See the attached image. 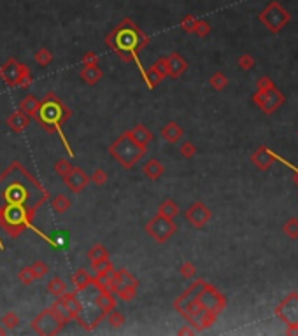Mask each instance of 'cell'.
I'll return each instance as SVG.
<instances>
[{
	"instance_id": "cell-7",
	"label": "cell",
	"mask_w": 298,
	"mask_h": 336,
	"mask_svg": "<svg viewBox=\"0 0 298 336\" xmlns=\"http://www.w3.org/2000/svg\"><path fill=\"white\" fill-rule=\"evenodd\" d=\"M144 229H146V233L151 236L156 243H165L167 240L177 231V224L174 222V219L165 217V215L162 214H156L155 217L146 222Z\"/></svg>"
},
{
	"instance_id": "cell-28",
	"label": "cell",
	"mask_w": 298,
	"mask_h": 336,
	"mask_svg": "<svg viewBox=\"0 0 298 336\" xmlns=\"http://www.w3.org/2000/svg\"><path fill=\"white\" fill-rule=\"evenodd\" d=\"M137 287L139 286H125V287H121V289L116 291V296H118L121 301H132L133 298L137 296Z\"/></svg>"
},
{
	"instance_id": "cell-27",
	"label": "cell",
	"mask_w": 298,
	"mask_h": 336,
	"mask_svg": "<svg viewBox=\"0 0 298 336\" xmlns=\"http://www.w3.org/2000/svg\"><path fill=\"white\" fill-rule=\"evenodd\" d=\"M72 168H74L72 167V163L65 160V158H61V160H58L56 163H54V172H56V175L61 177V179H65V177L70 173Z\"/></svg>"
},
{
	"instance_id": "cell-16",
	"label": "cell",
	"mask_w": 298,
	"mask_h": 336,
	"mask_svg": "<svg viewBox=\"0 0 298 336\" xmlns=\"http://www.w3.org/2000/svg\"><path fill=\"white\" fill-rule=\"evenodd\" d=\"M142 172L149 180H158L160 177L165 173V167H163L162 161H158L156 158H151V160L146 161V165L142 167Z\"/></svg>"
},
{
	"instance_id": "cell-5",
	"label": "cell",
	"mask_w": 298,
	"mask_h": 336,
	"mask_svg": "<svg viewBox=\"0 0 298 336\" xmlns=\"http://www.w3.org/2000/svg\"><path fill=\"white\" fill-rule=\"evenodd\" d=\"M68 322H70V319L51 305V307L44 308L42 312H39V315L33 319L32 329L40 336H54L63 331Z\"/></svg>"
},
{
	"instance_id": "cell-2",
	"label": "cell",
	"mask_w": 298,
	"mask_h": 336,
	"mask_svg": "<svg viewBox=\"0 0 298 336\" xmlns=\"http://www.w3.org/2000/svg\"><path fill=\"white\" fill-rule=\"evenodd\" d=\"M149 44V37L140 26H137L130 18H125L105 35V46L118 54L125 63H135L140 70V75H144L146 68L142 67L139 60V53Z\"/></svg>"
},
{
	"instance_id": "cell-12",
	"label": "cell",
	"mask_w": 298,
	"mask_h": 336,
	"mask_svg": "<svg viewBox=\"0 0 298 336\" xmlns=\"http://www.w3.org/2000/svg\"><path fill=\"white\" fill-rule=\"evenodd\" d=\"M5 125H7L14 133H23L26 126L30 125V118L21 111V109H18V111L11 112V114L7 116V119H5Z\"/></svg>"
},
{
	"instance_id": "cell-38",
	"label": "cell",
	"mask_w": 298,
	"mask_h": 336,
	"mask_svg": "<svg viewBox=\"0 0 298 336\" xmlns=\"http://www.w3.org/2000/svg\"><path fill=\"white\" fill-rule=\"evenodd\" d=\"M181 154H183V156H186V158H191L195 154V146H193V144H190V142H184L183 146H181Z\"/></svg>"
},
{
	"instance_id": "cell-36",
	"label": "cell",
	"mask_w": 298,
	"mask_h": 336,
	"mask_svg": "<svg viewBox=\"0 0 298 336\" xmlns=\"http://www.w3.org/2000/svg\"><path fill=\"white\" fill-rule=\"evenodd\" d=\"M181 275H183L184 279H191V277L195 275V266L191 265V263H184V265L181 266Z\"/></svg>"
},
{
	"instance_id": "cell-13",
	"label": "cell",
	"mask_w": 298,
	"mask_h": 336,
	"mask_svg": "<svg viewBox=\"0 0 298 336\" xmlns=\"http://www.w3.org/2000/svg\"><path fill=\"white\" fill-rule=\"evenodd\" d=\"M186 219L195 226V228H200V226H204L205 222H207L209 210L202 203H195V205H191V207L188 208Z\"/></svg>"
},
{
	"instance_id": "cell-40",
	"label": "cell",
	"mask_w": 298,
	"mask_h": 336,
	"mask_svg": "<svg viewBox=\"0 0 298 336\" xmlns=\"http://www.w3.org/2000/svg\"><path fill=\"white\" fill-rule=\"evenodd\" d=\"M188 333H191V329H188V328L179 329V335H188Z\"/></svg>"
},
{
	"instance_id": "cell-11",
	"label": "cell",
	"mask_w": 298,
	"mask_h": 336,
	"mask_svg": "<svg viewBox=\"0 0 298 336\" xmlns=\"http://www.w3.org/2000/svg\"><path fill=\"white\" fill-rule=\"evenodd\" d=\"M167 60V75L170 79H177L186 72L188 63L179 53H170L169 56H165Z\"/></svg>"
},
{
	"instance_id": "cell-32",
	"label": "cell",
	"mask_w": 298,
	"mask_h": 336,
	"mask_svg": "<svg viewBox=\"0 0 298 336\" xmlns=\"http://www.w3.org/2000/svg\"><path fill=\"white\" fill-rule=\"evenodd\" d=\"M107 180H109V175H107V172L105 170H102V168H97L93 173H91V177H90V182H93L95 186H105L107 184Z\"/></svg>"
},
{
	"instance_id": "cell-3",
	"label": "cell",
	"mask_w": 298,
	"mask_h": 336,
	"mask_svg": "<svg viewBox=\"0 0 298 336\" xmlns=\"http://www.w3.org/2000/svg\"><path fill=\"white\" fill-rule=\"evenodd\" d=\"M70 116H72V111L63 104V100H61L56 93L49 91V93L44 95V98L40 100L37 114L33 119H37V123L42 126L46 133H58V137H60L61 144H63L68 156L74 158L76 156L74 149L70 147V144H68L67 137H65L63 133V125L67 119H70Z\"/></svg>"
},
{
	"instance_id": "cell-34",
	"label": "cell",
	"mask_w": 298,
	"mask_h": 336,
	"mask_svg": "<svg viewBox=\"0 0 298 336\" xmlns=\"http://www.w3.org/2000/svg\"><path fill=\"white\" fill-rule=\"evenodd\" d=\"M98 54L95 53V51H86V53L83 54V58H81V61H83V65H97L98 63Z\"/></svg>"
},
{
	"instance_id": "cell-29",
	"label": "cell",
	"mask_w": 298,
	"mask_h": 336,
	"mask_svg": "<svg viewBox=\"0 0 298 336\" xmlns=\"http://www.w3.org/2000/svg\"><path fill=\"white\" fill-rule=\"evenodd\" d=\"M30 270H32V275L35 277V280H39V279H44V275H47L49 266L44 261H33L32 265H30Z\"/></svg>"
},
{
	"instance_id": "cell-24",
	"label": "cell",
	"mask_w": 298,
	"mask_h": 336,
	"mask_svg": "<svg viewBox=\"0 0 298 336\" xmlns=\"http://www.w3.org/2000/svg\"><path fill=\"white\" fill-rule=\"evenodd\" d=\"M65 291H67V282H63L60 277H53V279L47 282V293H49L51 296L58 298L61 296Z\"/></svg>"
},
{
	"instance_id": "cell-41",
	"label": "cell",
	"mask_w": 298,
	"mask_h": 336,
	"mask_svg": "<svg viewBox=\"0 0 298 336\" xmlns=\"http://www.w3.org/2000/svg\"><path fill=\"white\" fill-rule=\"evenodd\" d=\"M0 250H2V252L5 250V245H4V242H2V238H0Z\"/></svg>"
},
{
	"instance_id": "cell-33",
	"label": "cell",
	"mask_w": 298,
	"mask_h": 336,
	"mask_svg": "<svg viewBox=\"0 0 298 336\" xmlns=\"http://www.w3.org/2000/svg\"><path fill=\"white\" fill-rule=\"evenodd\" d=\"M18 279H19V282H21L23 286H30V284L35 280V277L32 275V270H30V266H23V268L18 272Z\"/></svg>"
},
{
	"instance_id": "cell-8",
	"label": "cell",
	"mask_w": 298,
	"mask_h": 336,
	"mask_svg": "<svg viewBox=\"0 0 298 336\" xmlns=\"http://www.w3.org/2000/svg\"><path fill=\"white\" fill-rule=\"evenodd\" d=\"M167 77V60L165 56L160 58L156 63H153L149 68H146L144 70V82H146V86L149 88V90H155L156 86H158L160 82L163 81V79Z\"/></svg>"
},
{
	"instance_id": "cell-1",
	"label": "cell",
	"mask_w": 298,
	"mask_h": 336,
	"mask_svg": "<svg viewBox=\"0 0 298 336\" xmlns=\"http://www.w3.org/2000/svg\"><path fill=\"white\" fill-rule=\"evenodd\" d=\"M49 198V191L37 177L19 161H12L0 173V229L11 238H18L25 229H32L44 242L58 247L56 242L33 226L37 212Z\"/></svg>"
},
{
	"instance_id": "cell-39",
	"label": "cell",
	"mask_w": 298,
	"mask_h": 336,
	"mask_svg": "<svg viewBox=\"0 0 298 336\" xmlns=\"http://www.w3.org/2000/svg\"><path fill=\"white\" fill-rule=\"evenodd\" d=\"M211 82L214 84V88H218V90H219V88H223V79H221V75H216L214 79H211Z\"/></svg>"
},
{
	"instance_id": "cell-18",
	"label": "cell",
	"mask_w": 298,
	"mask_h": 336,
	"mask_svg": "<svg viewBox=\"0 0 298 336\" xmlns=\"http://www.w3.org/2000/svg\"><path fill=\"white\" fill-rule=\"evenodd\" d=\"M88 259H90V263H91V270H95L100 263H104L109 259V250L105 249L102 243H95V245L88 250Z\"/></svg>"
},
{
	"instance_id": "cell-10",
	"label": "cell",
	"mask_w": 298,
	"mask_h": 336,
	"mask_svg": "<svg viewBox=\"0 0 298 336\" xmlns=\"http://www.w3.org/2000/svg\"><path fill=\"white\" fill-rule=\"evenodd\" d=\"M19 65H21V61H18L16 58H9V60L0 67V77H2V81H4L9 88L18 86Z\"/></svg>"
},
{
	"instance_id": "cell-23",
	"label": "cell",
	"mask_w": 298,
	"mask_h": 336,
	"mask_svg": "<svg viewBox=\"0 0 298 336\" xmlns=\"http://www.w3.org/2000/svg\"><path fill=\"white\" fill-rule=\"evenodd\" d=\"M51 208L56 214H65L70 208V200L65 194H56V196L51 198Z\"/></svg>"
},
{
	"instance_id": "cell-21",
	"label": "cell",
	"mask_w": 298,
	"mask_h": 336,
	"mask_svg": "<svg viewBox=\"0 0 298 336\" xmlns=\"http://www.w3.org/2000/svg\"><path fill=\"white\" fill-rule=\"evenodd\" d=\"M39 104H40V100H37V97H33V95H26V97L19 102V109H21V111L25 112L30 119H32V118H35Z\"/></svg>"
},
{
	"instance_id": "cell-9",
	"label": "cell",
	"mask_w": 298,
	"mask_h": 336,
	"mask_svg": "<svg viewBox=\"0 0 298 336\" xmlns=\"http://www.w3.org/2000/svg\"><path fill=\"white\" fill-rule=\"evenodd\" d=\"M63 182H65V186H67L68 191H72L74 194H77V193H81L88 184H90V177L86 175V172H84L83 168L74 167L70 170V173H68V175L63 179Z\"/></svg>"
},
{
	"instance_id": "cell-37",
	"label": "cell",
	"mask_w": 298,
	"mask_h": 336,
	"mask_svg": "<svg viewBox=\"0 0 298 336\" xmlns=\"http://www.w3.org/2000/svg\"><path fill=\"white\" fill-rule=\"evenodd\" d=\"M193 32L197 33V35H200V37L207 35V33H209V25H207V23H204V21H197Z\"/></svg>"
},
{
	"instance_id": "cell-35",
	"label": "cell",
	"mask_w": 298,
	"mask_h": 336,
	"mask_svg": "<svg viewBox=\"0 0 298 336\" xmlns=\"http://www.w3.org/2000/svg\"><path fill=\"white\" fill-rule=\"evenodd\" d=\"M195 25H197V19H195L191 14L184 16L183 21H181V26H183L184 32H193V30H195Z\"/></svg>"
},
{
	"instance_id": "cell-26",
	"label": "cell",
	"mask_w": 298,
	"mask_h": 336,
	"mask_svg": "<svg viewBox=\"0 0 298 336\" xmlns=\"http://www.w3.org/2000/svg\"><path fill=\"white\" fill-rule=\"evenodd\" d=\"M33 58H35V61L40 65V67H49L51 61H53V53H51L47 47H40V49L35 51Z\"/></svg>"
},
{
	"instance_id": "cell-4",
	"label": "cell",
	"mask_w": 298,
	"mask_h": 336,
	"mask_svg": "<svg viewBox=\"0 0 298 336\" xmlns=\"http://www.w3.org/2000/svg\"><path fill=\"white\" fill-rule=\"evenodd\" d=\"M146 153H147V147L139 146V144L130 137L128 132H123L121 135L109 146V154H111L125 170H132Z\"/></svg>"
},
{
	"instance_id": "cell-19",
	"label": "cell",
	"mask_w": 298,
	"mask_h": 336,
	"mask_svg": "<svg viewBox=\"0 0 298 336\" xmlns=\"http://www.w3.org/2000/svg\"><path fill=\"white\" fill-rule=\"evenodd\" d=\"M160 135H162V139L167 140V142L176 144V142H179L181 137H183V128H181L176 121H170L163 126L162 132H160Z\"/></svg>"
},
{
	"instance_id": "cell-14",
	"label": "cell",
	"mask_w": 298,
	"mask_h": 336,
	"mask_svg": "<svg viewBox=\"0 0 298 336\" xmlns=\"http://www.w3.org/2000/svg\"><path fill=\"white\" fill-rule=\"evenodd\" d=\"M95 305L100 310L102 315H107L111 310L116 308V298L111 291H98V294L95 296Z\"/></svg>"
},
{
	"instance_id": "cell-17",
	"label": "cell",
	"mask_w": 298,
	"mask_h": 336,
	"mask_svg": "<svg viewBox=\"0 0 298 336\" xmlns=\"http://www.w3.org/2000/svg\"><path fill=\"white\" fill-rule=\"evenodd\" d=\"M128 133H130V137H132V139L142 147H147L153 140V133L149 132L147 126H144V125H135L132 130H128Z\"/></svg>"
},
{
	"instance_id": "cell-15",
	"label": "cell",
	"mask_w": 298,
	"mask_h": 336,
	"mask_svg": "<svg viewBox=\"0 0 298 336\" xmlns=\"http://www.w3.org/2000/svg\"><path fill=\"white\" fill-rule=\"evenodd\" d=\"M79 77L83 82H86L88 86H95L102 77H104V72L98 65H83L79 72Z\"/></svg>"
},
{
	"instance_id": "cell-20",
	"label": "cell",
	"mask_w": 298,
	"mask_h": 336,
	"mask_svg": "<svg viewBox=\"0 0 298 336\" xmlns=\"http://www.w3.org/2000/svg\"><path fill=\"white\" fill-rule=\"evenodd\" d=\"M91 282H93V275H90V273L83 268L76 270L74 275H72V284H74V287H76V293L86 291L88 287L91 286Z\"/></svg>"
},
{
	"instance_id": "cell-22",
	"label": "cell",
	"mask_w": 298,
	"mask_h": 336,
	"mask_svg": "<svg viewBox=\"0 0 298 336\" xmlns=\"http://www.w3.org/2000/svg\"><path fill=\"white\" fill-rule=\"evenodd\" d=\"M158 214L165 215V217L174 219L177 214H179V207H177L176 201H174V200H170V198H165V200H163L162 203H160Z\"/></svg>"
},
{
	"instance_id": "cell-25",
	"label": "cell",
	"mask_w": 298,
	"mask_h": 336,
	"mask_svg": "<svg viewBox=\"0 0 298 336\" xmlns=\"http://www.w3.org/2000/svg\"><path fill=\"white\" fill-rule=\"evenodd\" d=\"M33 77H32V72H30L28 65L21 63L19 65V77H18V86L23 88V90H26V88L32 84Z\"/></svg>"
},
{
	"instance_id": "cell-6",
	"label": "cell",
	"mask_w": 298,
	"mask_h": 336,
	"mask_svg": "<svg viewBox=\"0 0 298 336\" xmlns=\"http://www.w3.org/2000/svg\"><path fill=\"white\" fill-rule=\"evenodd\" d=\"M53 307L58 308L61 314L67 315L70 321H76L83 329L90 331V326H88V322L83 319L84 310H83V305H81L79 300H77V293H68V291H65L61 296L56 298V301L53 303Z\"/></svg>"
},
{
	"instance_id": "cell-30",
	"label": "cell",
	"mask_w": 298,
	"mask_h": 336,
	"mask_svg": "<svg viewBox=\"0 0 298 336\" xmlns=\"http://www.w3.org/2000/svg\"><path fill=\"white\" fill-rule=\"evenodd\" d=\"M105 317H107V322H109V326H111V328H121V326L125 324V315H123L121 312L116 310V308L109 312Z\"/></svg>"
},
{
	"instance_id": "cell-31",
	"label": "cell",
	"mask_w": 298,
	"mask_h": 336,
	"mask_svg": "<svg viewBox=\"0 0 298 336\" xmlns=\"http://www.w3.org/2000/svg\"><path fill=\"white\" fill-rule=\"evenodd\" d=\"M19 326V317L14 314V312H7V314H4V317H2V328L7 331V329H14Z\"/></svg>"
}]
</instances>
